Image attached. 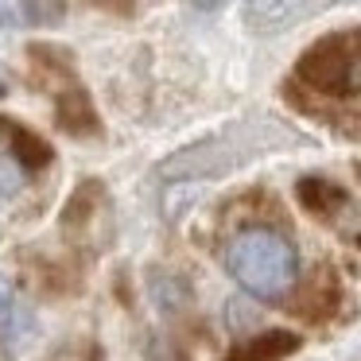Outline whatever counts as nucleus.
<instances>
[{
  "label": "nucleus",
  "mask_w": 361,
  "mask_h": 361,
  "mask_svg": "<svg viewBox=\"0 0 361 361\" xmlns=\"http://www.w3.org/2000/svg\"><path fill=\"white\" fill-rule=\"evenodd\" d=\"M288 144H299V136L283 128L280 121H245V125H233L226 133L206 136V140L167 156L159 164V175L164 179H218V175H229L249 159L264 156L272 148H288Z\"/></svg>",
  "instance_id": "obj_1"
},
{
  "label": "nucleus",
  "mask_w": 361,
  "mask_h": 361,
  "mask_svg": "<svg viewBox=\"0 0 361 361\" xmlns=\"http://www.w3.org/2000/svg\"><path fill=\"white\" fill-rule=\"evenodd\" d=\"M226 268L249 295L257 299H283L299 280V252L280 229L252 226L241 229L226 245Z\"/></svg>",
  "instance_id": "obj_2"
},
{
  "label": "nucleus",
  "mask_w": 361,
  "mask_h": 361,
  "mask_svg": "<svg viewBox=\"0 0 361 361\" xmlns=\"http://www.w3.org/2000/svg\"><path fill=\"white\" fill-rule=\"evenodd\" d=\"M295 82L326 97H361V27L314 43L299 59Z\"/></svg>",
  "instance_id": "obj_3"
},
{
  "label": "nucleus",
  "mask_w": 361,
  "mask_h": 361,
  "mask_svg": "<svg viewBox=\"0 0 361 361\" xmlns=\"http://www.w3.org/2000/svg\"><path fill=\"white\" fill-rule=\"evenodd\" d=\"M307 8H311V0H245V27H252L260 35L283 32Z\"/></svg>",
  "instance_id": "obj_4"
},
{
  "label": "nucleus",
  "mask_w": 361,
  "mask_h": 361,
  "mask_svg": "<svg viewBox=\"0 0 361 361\" xmlns=\"http://www.w3.org/2000/svg\"><path fill=\"white\" fill-rule=\"evenodd\" d=\"M299 345H303V338L295 330H260V334L245 338L241 345H233L229 361H283Z\"/></svg>",
  "instance_id": "obj_5"
},
{
  "label": "nucleus",
  "mask_w": 361,
  "mask_h": 361,
  "mask_svg": "<svg viewBox=\"0 0 361 361\" xmlns=\"http://www.w3.org/2000/svg\"><path fill=\"white\" fill-rule=\"evenodd\" d=\"M299 202L311 214H319V218H334V214H342L350 206V198H345V190L338 183L322 179V175H311V179L299 183Z\"/></svg>",
  "instance_id": "obj_6"
},
{
  "label": "nucleus",
  "mask_w": 361,
  "mask_h": 361,
  "mask_svg": "<svg viewBox=\"0 0 361 361\" xmlns=\"http://www.w3.org/2000/svg\"><path fill=\"white\" fill-rule=\"evenodd\" d=\"M152 299H156V307H159V311L179 314L183 307L190 303V291H187V283H183L179 276L156 272V276H152Z\"/></svg>",
  "instance_id": "obj_7"
},
{
  "label": "nucleus",
  "mask_w": 361,
  "mask_h": 361,
  "mask_svg": "<svg viewBox=\"0 0 361 361\" xmlns=\"http://www.w3.org/2000/svg\"><path fill=\"white\" fill-rule=\"evenodd\" d=\"M0 128H8L12 148H16V156L24 159L27 167H47V164H51V148H47V144H43L35 133H24V128L12 125V121H0Z\"/></svg>",
  "instance_id": "obj_8"
},
{
  "label": "nucleus",
  "mask_w": 361,
  "mask_h": 361,
  "mask_svg": "<svg viewBox=\"0 0 361 361\" xmlns=\"http://www.w3.org/2000/svg\"><path fill=\"white\" fill-rule=\"evenodd\" d=\"M59 125L66 128V133H74V136H82V133H90L94 128V109H90V102H86V94H66L63 102H59Z\"/></svg>",
  "instance_id": "obj_9"
},
{
  "label": "nucleus",
  "mask_w": 361,
  "mask_h": 361,
  "mask_svg": "<svg viewBox=\"0 0 361 361\" xmlns=\"http://www.w3.org/2000/svg\"><path fill=\"white\" fill-rule=\"evenodd\" d=\"M63 12H66V0H24V16L32 24H43V27L59 24Z\"/></svg>",
  "instance_id": "obj_10"
},
{
  "label": "nucleus",
  "mask_w": 361,
  "mask_h": 361,
  "mask_svg": "<svg viewBox=\"0 0 361 361\" xmlns=\"http://www.w3.org/2000/svg\"><path fill=\"white\" fill-rule=\"evenodd\" d=\"M24 187V167L12 156H0V198H16Z\"/></svg>",
  "instance_id": "obj_11"
},
{
  "label": "nucleus",
  "mask_w": 361,
  "mask_h": 361,
  "mask_svg": "<svg viewBox=\"0 0 361 361\" xmlns=\"http://www.w3.org/2000/svg\"><path fill=\"white\" fill-rule=\"evenodd\" d=\"M12 319H16V288H12V280L0 276V330H8Z\"/></svg>",
  "instance_id": "obj_12"
}]
</instances>
